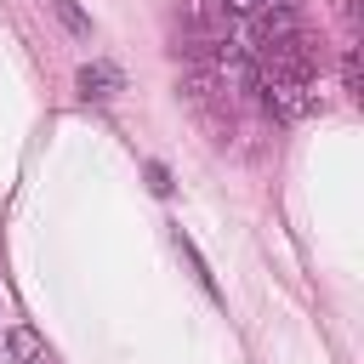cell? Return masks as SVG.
Instances as JSON below:
<instances>
[{
	"mask_svg": "<svg viewBox=\"0 0 364 364\" xmlns=\"http://www.w3.org/2000/svg\"><path fill=\"white\" fill-rule=\"evenodd\" d=\"M341 80H347V91H358V51H347V63H341Z\"/></svg>",
	"mask_w": 364,
	"mask_h": 364,
	"instance_id": "obj_9",
	"label": "cell"
},
{
	"mask_svg": "<svg viewBox=\"0 0 364 364\" xmlns=\"http://www.w3.org/2000/svg\"><path fill=\"white\" fill-rule=\"evenodd\" d=\"M148 188H154V193H171V171H165V165H148Z\"/></svg>",
	"mask_w": 364,
	"mask_h": 364,
	"instance_id": "obj_8",
	"label": "cell"
},
{
	"mask_svg": "<svg viewBox=\"0 0 364 364\" xmlns=\"http://www.w3.org/2000/svg\"><path fill=\"white\" fill-rule=\"evenodd\" d=\"M216 6H222L228 17H256V11L267 6V0H216Z\"/></svg>",
	"mask_w": 364,
	"mask_h": 364,
	"instance_id": "obj_7",
	"label": "cell"
},
{
	"mask_svg": "<svg viewBox=\"0 0 364 364\" xmlns=\"http://www.w3.org/2000/svg\"><path fill=\"white\" fill-rule=\"evenodd\" d=\"M171 239H176V250H182V262H188V267H193V279H199V284H205V290H210V296H216V279H210V267H205V256H199V250H193V239H188V233H182V228H176V233H171Z\"/></svg>",
	"mask_w": 364,
	"mask_h": 364,
	"instance_id": "obj_5",
	"label": "cell"
},
{
	"mask_svg": "<svg viewBox=\"0 0 364 364\" xmlns=\"http://www.w3.org/2000/svg\"><path fill=\"white\" fill-rule=\"evenodd\" d=\"M6 347H11V353H17L23 364H51V353H46V341H40V336H34L28 324H17V330L6 336Z\"/></svg>",
	"mask_w": 364,
	"mask_h": 364,
	"instance_id": "obj_4",
	"label": "cell"
},
{
	"mask_svg": "<svg viewBox=\"0 0 364 364\" xmlns=\"http://www.w3.org/2000/svg\"><path fill=\"white\" fill-rule=\"evenodd\" d=\"M256 34H262V46H273V40H290V34H301V11L290 6V0H267L256 17Z\"/></svg>",
	"mask_w": 364,
	"mask_h": 364,
	"instance_id": "obj_2",
	"label": "cell"
},
{
	"mask_svg": "<svg viewBox=\"0 0 364 364\" xmlns=\"http://www.w3.org/2000/svg\"><path fill=\"white\" fill-rule=\"evenodd\" d=\"M51 11H57V23L68 28V34H80V40H91V17L74 6V0H51Z\"/></svg>",
	"mask_w": 364,
	"mask_h": 364,
	"instance_id": "obj_6",
	"label": "cell"
},
{
	"mask_svg": "<svg viewBox=\"0 0 364 364\" xmlns=\"http://www.w3.org/2000/svg\"><path fill=\"white\" fill-rule=\"evenodd\" d=\"M119 85H125V80H119L114 63H85V68H80V91H85V97H114Z\"/></svg>",
	"mask_w": 364,
	"mask_h": 364,
	"instance_id": "obj_3",
	"label": "cell"
},
{
	"mask_svg": "<svg viewBox=\"0 0 364 364\" xmlns=\"http://www.w3.org/2000/svg\"><path fill=\"white\" fill-rule=\"evenodd\" d=\"M256 91H262V102H267V114L273 119H301V114H313V85L307 80H296V74H273V80H256Z\"/></svg>",
	"mask_w": 364,
	"mask_h": 364,
	"instance_id": "obj_1",
	"label": "cell"
}]
</instances>
